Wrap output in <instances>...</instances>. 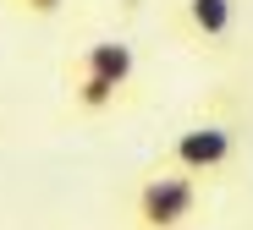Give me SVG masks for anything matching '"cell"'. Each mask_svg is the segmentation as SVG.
Masks as SVG:
<instances>
[{"mask_svg":"<svg viewBox=\"0 0 253 230\" xmlns=\"http://www.w3.org/2000/svg\"><path fill=\"white\" fill-rule=\"evenodd\" d=\"M198 208H204V181L171 164H154L126 197V225L132 230H187Z\"/></svg>","mask_w":253,"mask_h":230,"instance_id":"cell-1","label":"cell"},{"mask_svg":"<svg viewBox=\"0 0 253 230\" xmlns=\"http://www.w3.org/2000/svg\"><path fill=\"white\" fill-rule=\"evenodd\" d=\"M237 159V131L226 121H193L182 126L171 143H165V159L160 164H171V170H187V175H220L226 164Z\"/></svg>","mask_w":253,"mask_h":230,"instance_id":"cell-2","label":"cell"},{"mask_svg":"<svg viewBox=\"0 0 253 230\" xmlns=\"http://www.w3.org/2000/svg\"><path fill=\"white\" fill-rule=\"evenodd\" d=\"M72 66L99 71V77L116 82V88H132V77H138V50H132L126 38H94V44H83V50L72 55Z\"/></svg>","mask_w":253,"mask_h":230,"instance_id":"cell-3","label":"cell"},{"mask_svg":"<svg viewBox=\"0 0 253 230\" xmlns=\"http://www.w3.org/2000/svg\"><path fill=\"white\" fill-rule=\"evenodd\" d=\"M237 28V0H182V33L193 44H226Z\"/></svg>","mask_w":253,"mask_h":230,"instance_id":"cell-4","label":"cell"},{"mask_svg":"<svg viewBox=\"0 0 253 230\" xmlns=\"http://www.w3.org/2000/svg\"><path fill=\"white\" fill-rule=\"evenodd\" d=\"M121 94L126 88H116L99 71H83V66L66 61V104H72V115H105V110L121 104Z\"/></svg>","mask_w":253,"mask_h":230,"instance_id":"cell-5","label":"cell"},{"mask_svg":"<svg viewBox=\"0 0 253 230\" xmlns=\"http://www.w3.org/2000/svg\"><path fill=\"white\" fill-rule=\"evenodd\" d=\"M61 6H66V0H17V11H22V17H55Z\"/></svg>","mask_w":253,"mask_h":230,"instance_id":"cell-6","label":"cell"}]
</instances>
